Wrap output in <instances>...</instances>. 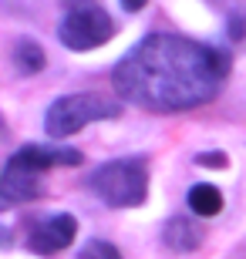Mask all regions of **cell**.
Segmentation results:
<instances>
[{
  "label": "cell",
  "instance_id": "obj_8",
  "mask_svg": "<svg viewBox=\"0 0 246 259\" xmlns=\"http://www.w3.org/2000/svg\"><path fill=\"white\" fill-rule=\"evenodd\" d=\"M162 239H165V246L172 252H192V249L202 246V229H199L196 222H189L186 215H175V219L165 222Z\"/></svg>",
  "mask_w": 246,
  "mask_h": 259
},
{
  "label": "cell",
  "instance_id": "obj_3",
  "mask_svg": "<svg viewBox=\"0 0 246 259\" xmlns=\"http://www.w3.org/2000/svg\"><path fill=\"white\" fill-rule=\"evenodd\" d=\"M122 105L115 98L101 95V91H85V95H67L57 98L48 108L44 128L51 138H67V135L88 128L91 121H104V118H118Z\"/></svg>",
  "mask_w": 246,
  "mask_h": 259
},
{
  "label": "cell",
  "instance_id": "obj_12",
  "mask_svg": "<svg viewBox=\"0 0 246 259\" xmlns=\"http://www.w3.org/2000/svg\"><path fill=\"white\" fill-rule=\"evenodd\" d=\"M196 162L199 165H213V168H226V155L223 152H202Z\"/></svg>",
  "mask_w": 246,
  "mask_h": 259
},
{
  "label": "cell",
  "instance_id": "obj_5",
  "mask_svg": "<svg viewBox=\"0 0 246 259\" xmlns=\"http://www.w3.org/2000/svg\"><path fill=\"white\" fill-rule=\"evenodd\" d=\"M78 236V222L75 215H67V212H57V215H48V219H38L34 222V229L27 236V246L38 256H54V252L67 249Z\"/></svg>",
  "mask_w": 246,
  "mask_h": 259
},
{
  "label": "cell",
  "instance_id": "obj_9",
  "mask_svg": "<svg viewBox=\"0 0 246 259\" xmlns=\"http://www.w3.org/2000/svg\"><path fill=\"white\" fill-rule=\"evenodd\" d=\"M189 209L196 212V215H202V219L219 215V212H223V192H219L216 185H192Z\"/></svg>",
  "mask_w": 246,
  "mask_h": 259
},
{
  "label": "cell",
  "instance_id": "obj_2",
  "mask_svg": "<svg viewBox=\"0 0 246 259\" xmlns=\"http://www.w3.org/2000/svg\"><path fill=\"white\" fill-rule=\"evenodd\" d=\"M91 192L112 209H135L149 195V165L145 158H115L88 179Z\"/></svg>",
  "mask_w": 246,
  "mask_h": 259
},
{
  "label": "cell",
  "instance_id": "obj_7",
  "mask_svg": "<svg viewBox=\"0 0 246 259\" xmlns=\"http://www.w3.org/2000/svg\"><path fill=\"white\" fill-rule=\"evenodd\" d=\"M41 195V175L27 172V168H20V165L7 162L4 168V179H0V205L10 209V205H17V202H30Z\"/></svg>",
  "mask_w": 246,
  "mask_h": 259
},
{
  "label": "cell",
  "instance_id": "obj_10",
  "mask_svg": "<svg viewBox=\"0 0 246 259\" xmlns=\"http://www.w3.org/2000/svg\"><path fill=\"white\" fill-rule=\"evenodd\" d=\"M44 51L34 44V40H17L14 44V67H17V74H38L44 71Z\"/></svg>",
  "mask_w": 246,
  "mask_h": 259
},
{
  "label": "cell",
  "instance_id": "obj_11",
  "mask_svg": "<svg viewBox=\"0 0 246 259\" xmlns=\"http://www.w3.org/2000/svg\"><path fill=\"white\" fill-rule=\"evenodd\" d=\"M78 259H122V252L115 249L112 242L91 239V242H85V249H81V256H78Z\"/></svg>",
  "mask_w": 246,
  "mask_h": 259
},
{
  "label": "cell",
  "instance_id": "obj_13",
  "mask_svg": "<svg viewBox=\"0 0 246 259\" xmlns=\"http://www.w3.org/2000/svg\"><path fill=\"white\" fill-rule=\"evenodd\" d=\"M145 4H149V0H122V7H125V10H142Z\"/></svg>",
  "mask_w": 246,
  "mask_h": 259
},
{
  "label": "cell",
  "instance_id": "obj_1",
  "mask_svg": "<svg viewBox=\"0 0 246 259\" xmlns=\"http://www.w3.org/2000/svg\"><path fill=\"white\" fill-rule=\"evenodd\" d=\"M229 74L226 51L182 34H149L112 74L115 95L145 111H189L213 101Z\"/></svg>",
  "mask_w": 246,
  "mask_h": 259
},
{
  "label": "cell",
  "instance_id": "obj_4",
  "mask_svg": "<svg viewBox=\"0 0 246 259\" xmlns=\"http://www.w3.org/2000/svg\"><path fill=\"white\" fill-rule=\"evenodd\" d=\"M57 37L67 51H95L115 37V24L95 0H88V4H75L64 14Z\"/></svg>",
  "mask_w": 246,
  "mask_h": 259
},
{
  "label": "cell",
  "instance_id": "obj_6",
  "mask_svg": "<svg viewBox=\"0 0 246 259\" xmlns=\"http://www.w3.org/2000/svg\"><path fill=\"white\" fill-rule=\"evenodd\" d=\"M7 162L20 165L34 175H44L51 168H64V165H81V152L64 148V145H24L20 152H14Z\"/></svg>",
  "mask_w": 246,
  "mask_h": 259
}]
</instances>
